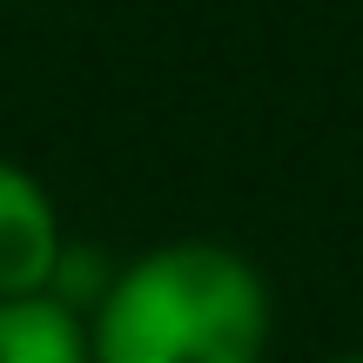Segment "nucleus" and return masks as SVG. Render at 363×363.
<instances>
[{"label": "nucleus", "instance_id": "1", "mask_svg": "<svg viewBox=\"0 0 363 363\" xmlns=\"http://www.w3.org/2000/svg\"><path fill=\"white\" fill-rule=\"evenodd\" d=\"M276 289L256 256L216 235H169L115 262L88 316L94 363H262Z\"/></svg>", "mask_w": 363, "mask_h": 363}, {"label": "nucleus", "instance_id": "2", "mask_svg": "<svg viewBox=\"0 0 363 363\" xmlns=\"http://www.w3.org/2000/svg\"><path fill=\"white\" fill-rule=\"evenodd\" d=\"M67 242H74V235H67V222H61L54 189L27 169V162L0 155V303L48 296Z\"/></svg>", "mask_w": 363, "mask_h": 363}, {"label": "nucleus", "instance_id": "3", "mask_svg": "<svg viewBox=\"0 0 363 363\" xmlns=\"http://www.w3.org/2000/svg\"><path fill=\"white\" fill-rule=\"evenodd\" d=\"M0 363H94L88 316L61 296H13L0 303Z\"/></svg>", "mask_w": 363, "mask_h": 363}, {"label": "nucleus", "instance_id": "4", "mask_svg": "<svg viewBox=\"0 0 363 363\" xmlns=\"http://www.w3.org/2000/svg\"><path fill=\"white\" fill-rule=\"evenodd\" d=\"M323 363H363V350H343V357H323Z\"/></svg>", "mask_w": 363, "mask_h": 363}]
</instances>
